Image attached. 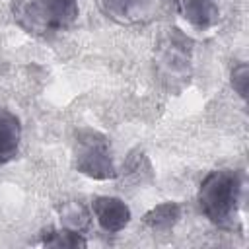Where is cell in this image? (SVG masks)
<instances>
[{
  "label": "cell",
  "instance_id": "1",
  "mask_svg": "<svg viewBox=\"0 0 249 249\" xmlns=\"http://www.w3.org/2000/svg\"><path fill=\"white\" fill-rule=\"evenodd\" d=\"M243 196V175L237 169H214L198 187L200 212L218 228L233 230L239 220V204Z\"/></svg>",
  "mask_w": 249,
  "mask_h": 249
},
{
  "label": "cell",
  "instance_id": "2",
  "mask_svg": "<svg viewBox=\"0 0 249 249\" xmlns=\"http://www.w3.org/2000/svg\"><path fill=\"white\" fill-rule=\"evenodd\" d=\"M14 21L35 37L66 31L78 18V0H12Z\"/></svg>",
  "mask_w": 249,
  "mask_h": 249
},
{
  "label": "cell",
  "instance_id": "3",
  "mask_svg": "<svg viewBox=\"0 0 249 249\" xmlns=\"http://www.w3.org/2000/svg\"><path fill=\"white\" fill-rule=\"evenodd\" d=\"M154 62L160 82L169 91H181L193 72V41L177 27L165 29L156 45Z\"/></svg>",
  "mask_w": 249,
  "mask_h": 249
},
{
  "label": "cell",
  "instance_id": "4",
  "mask_svg": "<svg viewBox=\"0 0 249 249\" xmlns=\"http://www.w3.org/2000/svg\"><path fill=\"white\" fill-rule=\"evenodd\" d=\"M74 167L91 179H113L119 175L109 140L91 128H82L74 136Z\"/></svg>",
  "mask_w": 249,
  "mask_h": 249
},
{
  "label": "cell",
  "instance_id": "5",
  "mask_svg": "<svg viewBox=\"0 0 249 249\" xmlns=\"http://www.w3.org/2000/svg\"><path fill=\"white\" fill-rule=\"evenodd\" d=\"M97 4L109 19L121 25L148 23L163 10L161 0H97Z\"/></svg>",
  "mask_w": 249,
  "mask_h": 249
},
{
  "label": "cell",
  "instance_id": "6",
  "mask_svg": "<svg viewBox=\"0 0 249 249\" xmlns=\"http://www.w3.org/2000/svg\"><path fill=\"white\" fill-rule=\"evenodd\" d=\"M91 212L99 228L107 233H117L130 222V208L119 196H95L91 202Z\"/></svg>",
  "mask_w": 249,
  "mask_h": 249
},
{
  "label": "cell",
  "instance_id": "7",
  "mask_svg": "<svg viewBox=\"0 0 249 249\" xmlns=\"http://www.w3.org/2000/svg\"><path fill=\"white\" fill-rule=\"evenodd\" d=\"M181 16L198 31H206L220 21L222 0H177Z\"/></svg>",
  "mask_w": 249,
  "mask_h": 249
},
{
  "label": "cell",
  "instance_id": "8",
  "mask_svg": "<svg viewBox=\"0 0 249 249\" xmlns=\"http://www.w3.org/2000/svg\"><path fill=\"white\" fill-rule=\"evenodd\" d=\"M19 144H21L19 119L12 111L0 107V165L12 161L18 156Z\"/></svg>",
  "mask_w": 249,
  "mask_h": 249
},
{
  "label": "cell",
  "instance_id": "9",
  "mask_svg": "<svg viewBox=\"0 0 249 249\" xmlns=\"http://www.w3.org/2000/svg\"><path fill=\"white\" fill-rule=\"evenodd\" d=\"M142 220H144V224L152 231H156V233H167L181 220V204L179 202H173V200L161 202V204L154 206L152 210H148Z\"/></svg>",
  "mask_w": 249,
  "mask_h": 249
},
{
  "label": "cell",
  "instance_id": "10",
  "mask_svg": "<svg viewBox=\"0 0 249 249\" xmlns=\"http://www.w3.org/2000/svg\"><path fill=\"white\" fill-rule=\"evenodd\" d=\"M58 216H60V228H66V230H72L78 233H84L91 222L89 210L78 200L62 202L58 206Z\"/></svg>",
  "mask_w": 249,
  "mask_h": 249
},
{
  "label": "cell",
  "instance_id": "11",
  "mask_svg": "<svg viewBox=\"0 0 249 249\" xmlns=\"http://www.w3.org/2000/svg\"><path fill=\"white\" fill-rule=\"evenodd\" d=\"M123 181L128 185H144L146 181L152 179V167L148 158L144 156V152L136 150L130 154V158L126 160V163L123 165V171H119Z\"/></svg>",
  "mask_w": 249,
  "mask_h": 249
},
{
  "label": "cell",
  "instance_id": "12",
  "mask_svg": "<svg viewBox=\"0 0 249 249\" xmlns=\"http://www.w3.org/2000/svg\"><path fill=\"white\" fill-rule=\"evenodd\" d=\"M43 245H47V247H86L88 243L82 237V233L66 230V228H58V230L45 231Z\"/></svg>",
  "mask_w": 249,
  "mask_h": 249
},
{
  "label": "cell",
  "instance_id": "13",
  "mask_svg": "<svg viewBox=\"0 0 249 249\" xmlns=\"http://www.w3.org/2000/svg\"><path fill=\"white\" fill-rule=\"evenodd\" d=\"M247 84H249V66L247 62H239L231 70V88L241 99L247 97Z\"/></svg>",
  "mask_w": 249,
  "mask_h": 249
}]
</instances>
